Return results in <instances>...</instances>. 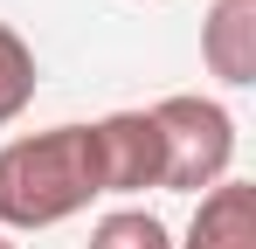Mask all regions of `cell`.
Instances as JSON below:
<instances>
[{
  "label": "cell",
  "instance_id": "obj_1",
  "mask_svg": "<svg viewBox=\"0 0 256 249\" xmlns=\"http://www.w3.org/2000/svg\"><path fill=\"white\" fill-rule=\"evenodd\" d=\"M97 187L90 124H48L14 146H0V228H56L84 214Z\"/></svg>",
  "mask_w": 256,
  "mask_h": 249
},
{
  "label": "cell",
  "instance_id": "obj_2",
  "mask_svg": "<svg viewBox=\"0 0 256 249\" xmlns=\"http://www.w3.org/2000/svg\"><path fill=\"white\" fill-rule=\"evenodd\" d=\"M152 124H160V146H166V180L173 194H208L214 180H228L236 166V118L214 104V97H160L152 104Z\"/></svg>",
  "mask_w": 256,
  "mask_h": 249
},
{
  "label": "cell",
  "instance_id": "obj_3",
  "mask_svg": "<svg viewBox=\"0 0 256 249\" xmlns=\"http://www.w3.org/2000/svg\"><path fill=\"white\" fill-rule=\"evenodd\" d=\"M90 152H97V187L104 194H146L166 180V146L152 111H111L90 124Z\"/></svg>",
  "mask_w": 256,
  "mask_h": 249
},
{
  "label": "cell",
  "instance_id": "obj_4",
  "mask_svg": "<svg viewBox=\"0 0 256 249\" xmlns=\"http://www.w3.org/2000/svg\"><path fill=\"white\" fill-rule=\"evenodd\" d=\"M201 62L228 90L256 83V0H214L201 21Z\"/></svg>",
  "mask_w": 256,
  "mask_h": 249
},
{
  "label": "cell",
  "instance_id": "obj_5",
  "mask_svg": "<svg viewBox=\"0 0 256 249\" xmlns=\"http://www.w3.org/2000/svg\"><path fill=\"white\" fill-rule=\"evenodd\" d=\"M173 249H256V187L214 180L187 222V242H173Z\"/></svg>",
  "mask_w": 256,
  "mask_h": 249
},
{
  "label": "cell",
  "instance_id": "obj_6",
  "mask_svg": "<svg viewBox=\"0 0 256 249\" xmlns=\"http://www.w3.org/2000/svg\"><path fill=\"white\" fill-rule=\"evenodd\" d=\"M35 83H42V70H35V48L14 35L7 21H0V124H14L28 104H35Z\"/></svg>",
  "mask_w": 256,
  "mask_h": 249
},
{
  "label": "cell",
  "instance_id": "obj_7",
  "mask_svg": "<svg viewBox=\"0 0 256 249\" xmlns=\"http://www.w3.org/2000/svg\"><path fill=\"white\" fill-rule=\"evenodd\" d=\"M84 249H173V228L146 208H111L97 228H90Z\"/></svg>",
  "mask_w": 256,
  "mask_h": 249
},
{
  "label": "cell",
  "instance_id": "obj_8",
  "mask_svg": "<svg viewBox=\"0 0 256 249\" xmlns=\"http://www.w3.org/2000/svg\"><path fill=\"white\" fill-rule=\"evenodd\" d=\"M0 249H14V242H7V236H0Z\"/></svg>",
  "mask_w": 256,
  "mask_h": 249
}]
</instances>
